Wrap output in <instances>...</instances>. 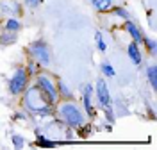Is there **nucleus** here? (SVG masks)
<instances>
[{"mask_svg":"<svg viewBox=\"0 0 157 150\" xmlns=\"http://www.w3.org/2000/svg\"><path fill=\"white\" fill-rule=\"evenodd\" d=\"M23 107L38 116H48L52 113V102L48 100V97L39 90L38 86H32L25 91L23 95Z\"/></svg>","mask_w":157,"mask_h":150,"instance_id":"f257e3e1","label":"nucleus"},{"mask_svg":"<svg viewBox=\"0 0 157 150\" xmlns=\"http://www.w3.org/2000/svg\"><path fill=\"white\" fill-rule=\"evenodd\" d=\"M57 113H59V116L63 118V121H64L68 127H71V129H77V127H80V125L84 123V114H82V111L78 109L73 102H70V100L59 106Z\"/></svg>","mask_w":157,"mask_h":150,"instance_id":"f03ea898","label":"nucleus"},{"mask_svg":"<svg viewBox=\"0 0 157 150\" xmlns=\"http://www.w3.org/2000/svg\"><path fill=\"white\" fill-rule=\"evenodd\" d=\"M27 50H29L32 61H36L39 66H48L50 64V50H48V45L43 40L32 41Z\"/></svg>","mask_w":157,"mask_h":150,"instance_id":"7ed1b4c3","label":"nucleus"},{"mask_svg":"<svg viewBox=\"0 0 157 150\" xmlns=\"http://www.w3.org/2000/svg\"><path fill=\"white\" fill-rule=\"evenodd\" d=\"M27 84H29V73L25 68H16L14 75L9 80V93L11 95H20L27 90Z\"/></svg>","mask_w":157,"mask_h":150,"instance_id":"20e7f679","label":"nucleus"},{"mask_svg":"<svg viewBox=\"0 0 157 150\" xmlns=\"http://www.w3.org/2000/svg\"><path fill=\"white\" fill-rule=\"evenodd\" d=\"M36 86H38L39 90H41L45 95H47V97H48V100L52 102V104H56V102H57V98H59L57 88H56V84L50 80V77H47V75H38Z\"/></svg>","mask_w":157,"mask_h":150,"instance_id":"39448f33","label":"nucleus"},{"mask_svg":"<svg viewBox=\"0 0 157 150\" xmlns=\"http://www.w3.org/2000/svg\"><path fill=\"white\" fill-rule=\"evenodd\" d=\"M95 93H97L98 104H100L102 107H109V106H111V95H109L107 84H105V80H104V79H98V80H97Z\"/></svg>","mask_w":157,"mask_h":150,"instance_id":"423d86ee","label":"nucleus"},{"mask_svg":"<svg viewBox=\"0 0 157 150\" xmlns=\"http://www.w3.org/2000/svg\"><path fill=\"white\" fill-rule=\"evenodd\" d=\"M91 93H93V86L88 84L84 86V93H82V104H84V109L89 116H95V107H93V102H91Z\"/></svg>","mask_w":157,"mask_h":150,"instance_id":"0eeeda50","label":"nucleus"},{"mask_svg":"<svg viewBox=\"0 0 157 150\" xmlns=\"http://www.w3.org/2000/svg\"><path fill=\"white\" fill-rule=\"evenodd\" d=\"M125 30H127L128 34L132 36V40L136 41L137 45H139V43H143V38H145V36H143V32H141V29L137 27V25L134 23V21L125 20Z\"/></svg>","mask_w":157,"mask_h":150,"instance_id":"6e6552de","label":"nucleus"},{"mask_svg":"<svg viewBox=\"0 0 157 150\" xmlns=\"http://www.w3.org/2000/svg\"><path fill=\"white\" fill-rule=\"evenodd\" d=\"M127 54H128V57H130V61H132L134 64H141L143 57H141V50H139L136 41H132V43L127 47Z\"/></svg>","mask_w":157,"mask_h":150,"instance_id":"1a4fd4ad","label":"nucleus"},{"mask_svg":"<svg viewBox=\"0 0 157 150\" xmlns=\"http://www.w3.org/2000/svg\"><path fill=\"white\" fill-rule=\"evenodd\" d=\"M20 27H21V23H20V20H16V18H9V20L6 21V25H4V30H7V32H18Z\"/></svg>","mask_w":157,"mask_h":150,"instance_id":"9d476101","label":"nucleus"},{"mask_svg":"<svg viewBox=\"0 0 157 150\" xmlns=\"http://www.w3.org/2000/svg\"><path fill=\"white\" fill-rule=\"evenodd\" d=\"M147 75H148V80H150L152 88L157 90V66L155 64H152V66H148L147 68Z\"/></svg>","mask_w":157,"mask_h":150,"instance_id":"9b49d317","label":"nucleus"},{"mask_svg":"<svg viewBox=\"0 0 157 150\" xmlns=\"http://www.w3.org/2000/svg\"><path fill=\"white\" fill-rule=\"evenodd\" d=\"M56 88H57L59 97H63V98H66V100H70V98H71V93H70L68 86H66V84H64L63 80H59L57 84H56Z\"/></svg>","mask_w":157,"mask_h":150,"instance_id":"f8f14e48","label":"nucleus"},{"mask_svg":"<svg viewBox=\"0 0 157 150\" xmlns=\"http://www.w3.org/2000/svg\"><path fill=\"white\" fill-rule=\"evenodd\" d=\"M111 13L114 14V16H120V18H123V20H130V14H128V11L125 7H120V6H113L111 7Z\"/></svg>","mask_w":157,"mask_h":150,"instance_id":"ddd939ff","label":"nucleus"},{"mask_svg":"<svg viewBox=\"0 0 157 150\" xmlns=\"http://www.w3.org/2000/svg\"><path fill=\"white\" fill-rule=\"evenodd\" d=\"M113 7V0H98L97 7L95 9L98 11V13H105V11H109Z\"/></svg>","mask_w":157,"mask_h":150,"instance_id":"4468645a","label":"nucleus"},{"mask_svg":"<svg viewBox=\"0 0 157 150\" xmlns=\"http://www.w3.org/2000/svg\"><path fill=\"white\" fill-rule=\"evenodd\" d=\"M100 70H102V73H104L105 77H114V75H116L114 68H113L109 63H102V64H100Z\"/></svg>","mask_w":157,"mask_h":150,"instance_id":"2eb2a0df","label":"nucleus"},{"mask_svg":"<svg viewBox=\"0 0 157 150\" xmlns=\"http://www.w3.org/2000/svg\"><path fill=\"white\" fill-rule=\"evenodd\" d=\"M95 41H97V48L100 50V52H105V50H107V45H105L104 38H102V32H100V30L95 34Z\"/></svg>","mask_w":157,"mask_h":150,"instance_id":"dca6fc26","label":"nucleus"},{"mask_svg":"<svg viewBox=\"0 0 157 150\" xmlns=\"http://www.w3.org/2000/svg\"><path fill=\"white\" fill-rule=\"evenodd\" d=\"M143 43H145V47L148 48V52L154 56V54H155V50H157L155 40H152V38H147V36H145V38H143Z\"/></svg>","mask_w":157,"mask_h":150,"instance_id":"f3484780","label":"nucleus"},{"mask_svg":"<svg viewBox=\"0 0 157 150\" xmlns=\"http://www.w3.org/2000/svg\"><path fill=\"white\" fill-rule=\"evenodd\" d=\"M38 145L39 147H56V141H50V140H47V138H43V136L38 134Z\"/></svg>","mask_w":157,"mask_h":150,"instance_id":"a211bd4d","label":"nucleus"},{"mask_svg":"<svg viewBox=\"0 0 157 150\" xmlns=\"http://www.w3.org/2000/svg\"><path fill=\"white\" fill-rule=\"evenodd\" d=\"M77 129H78V136H80V138H86V136L89 134V130H91V127L86 125V121H84V123H82L80 127H77Z\"/></svg>","mask_w":157,"mask_h":150,"instance_id":"6ab92c4d","label":"nucleus"},{"mask_svg":"<svg viewBox=\"0 0 157 150\" xmlns=\"http://www.w3.org/2000/svg\"><path fill=\"white\" fill-rule=\"evenodd\" d=\"M11 140H13V145H14L16 148H21V147L25 145L23 138H21V136H18V134H13V138H11Z\"/></svg>","mask_w":157,"mask_h":150,"instance_id":"aec40b11","label":"nucleus"},{"mask_svg":"<svg viewBox=\"0 0 157 150\" xmlns=\"http://www.w3.org/2000/svg\"><path fill=\"white\" fill-rule=\"evenodd\" d=\"M38 63H36V61H30L29 63V66H27V68H25V70H27V73H29V75H36V73H38Z\"/></svg>","mask_w":157,"mask_h":150,"instance_id":"412c9836","label":"nucleus"},{"mask_svg":"<svg viewBox=\"0 0 157 150\" xmlns=\"http://www.w3.org/2000/svg\"><path fill=\"white\" fill-rule=\"evenodd\" d=\"M104 113H105V118H107V121H109V123H113V121H114V114H113L111 106H109V107H104Z\"/></svg>","mask_w":157,"mask_h":150,"instance_id":"4be33fe9","label":"nucleus"},{"mask_svg":"<svg viewBox=\"0 0 157 150\" xmlns=\"http://www.w3.org/2000/svg\"><path fill=\"white\" fill-rule=\"evenodd\" d=\"M39 2H41V0H25V4H27L29 7H38Z\"/></svg>","mask_w":157,"mask_h":150,"instance_id":"5701e85b","label":"nucleus"},{"mask_svg":"<svg viewBox=\"0 0 157 150\" xmlns=\"http://www.w3.org/2000/svg\"><path fill=\"white\" fill-rule=\"evenodd\" d=\"M91 4H93V7H97V4H98V0H89Z\"/></svg>","mask_w":157,"mask_h":150,"instance_id":"b1692460","label":"nucleus"}]
</instances>
